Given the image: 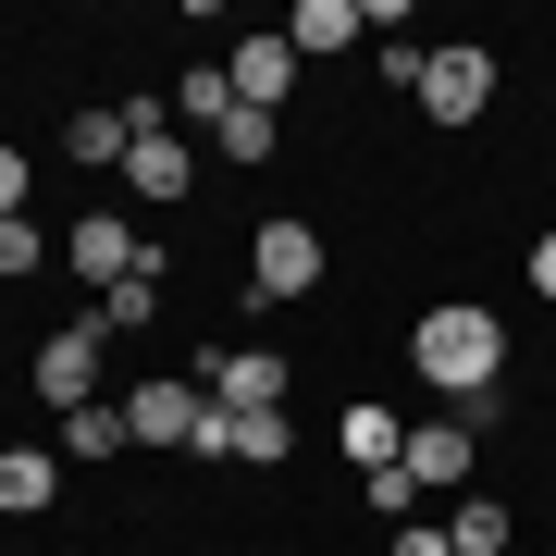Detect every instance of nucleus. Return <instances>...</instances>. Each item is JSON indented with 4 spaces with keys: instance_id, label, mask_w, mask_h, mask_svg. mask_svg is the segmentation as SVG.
<instances>
[{
    "instance_id": "nucleus-1",
    "label": "nucleus",
    "mask_w": 556,
    "mask_h": 556,
    "mask_svg": "<svg viewBox=\"0 0 556 556\" xmlns=\"http://www.w3.org/2000/svg\"><path fill=\"white\" fill-rule=\"evenodd\" d=\"M408 358H420V383L457 408V396H482V383H507V321L495 309H420Z\"/></svg>"
},
{
    "instance_id": "nucleus-2",
    "label": "nucleus",
    "mask_w": 556,
    "mask_h": 556,
    "mask_svg": "<svg viewBox=\"0 0 556 556\" xmlns=\"http://www.w3.org/2000/svg\"><path fill=\"white\" fill-rule=\"evenodd\" d=\"M482 100H495V50H470V38H445V50H420V112L445 124H482Z\"/></svg>"
},
{
    "instance_id": "nucleus-3",
    "label": "nucleus",
    "mask_w": 556,
    "mask_h": 556,
    "mask_svg": "<svg viewBox=\"0 0 556 556\" xmlns=\"http://www.w3.org/2000/svg\"><path fill=\"white\" fill-rule=\"evenodd\" d=\"M199 396H211L223 420H273V408H285V358H273V346H211V358H199Z\"/></svg>"
},
{
    "instance_id": "nucleus-4",
    "label": "nucleus",
    "mask_w": 556,
    "mask_h": 556,
    "mask_svg": "<svg viewBox=\"0 0 556 556\" xmlns=\"http://www.w3.org/2000/svg\"><path fill=\"white\" fill-rule=\"evenodd\" d=\"M124 433H137V445H199L211 433V396L174 383V371H149V383H124Z\"/></svg>"
},
{
    "instance_id": "nucleus-5",
    "label": "nucleus",
    "mask_w": 556,
    "mask_h": 556,
    "mask_svg": "<svg viewBox=\"0 0 556 556\" xmlns=\"http://www.w3.org/2000/svg\"><path fill=\"white\" fill-rule=\"evenodd\" d=\"M62 260H75V273H87V285L112 298V285H124V273H149L161 248H149V236H137L124 211H87V223H62Z\"/></svg>"
},
{
    "instance_id": "nucleus-6",
    "label": "nucleus",
    "mask_w": 556,
    "mask_h": 556,
    "mask_svg": "<svg viewBox=\"0 0 556 556\" xmlns=\"http://www.w3.org/2000/svg\"><path fill=\"white\" fill-rule=\"evenodd\" d=\"M309 285H321V236H309V223H260V248H248V298H309Z\"/></svg>"
},
{
    "instance_id": "nucleus-7",
    "label": "nucleus",
    "mask_w": 556,
    "mask_h": 556,
    "mask_svg": "<svg viewBox=\"0 0 556 556\" xmlns=\"http://www.w3.org/2000/svg\"><path fill=\"white\" fill-rule=\"evenodd\" d=\"M38 396H50L62 420H75L87 396H100V321H62V334L38 346Z\"/></svg>"
},
{
    "instance_id": "nucleus-8",
    "label": "nucleus",
    "mask_w": 556,
    "mask_h": 556,
    "mask_svg": "<svg viewBox=\"0 0 556 556\" xmlns=\"http://www.w3.org/2000/svg\"><path fill=\"white\" fill-rule=\"evenodd\" d=\"M223 75H236V112H285V100H298V50H285V38H236Z\"/></svg>"
},
{
    "instance_id": "nucleus-9",
    "label": "nucleus",
    "mask_w": 556,
    "mask_h": 556,
    "mask_svg": "<svg viewBox=\"0 0 556 556\" xmlns=\"http://www.w3.org/2000/svg\"><path fill=\"white\" fill-rule=\"evenodd\" d=\"M470 420H457V408H433V420H408V482H420V495H445V482L457 470H470Z\"/></svg>"
},
{
    "instance_id": "nucleus-10",
    "label": "nucleus",
    "mask_w": 556,
    "mask_h": 556,
    "mask_svg": "<svg viewBox=\"0 0 556 556\" xmlns=\"http://www.w3.org/2000/svg\"><path fill=\"white\" fill-rule=\"evenodd\" d=\"M124 186H137L149 211H174L186 186H199V149H186V137H137V149H124Z\"/></svg>"
},
{
    "instance_id": "nucleus-11",
    "label": "nucleus",
    "mask_w": 556,
    "mask_h": 556,
    "mask_svg": "<svg viewBox=\"0 0 556 556\" xmlns=\"http://www.w3.org/2000/svg\"><path fill=\"white\" fill-rule=\"evenodd\" d=\"M334 445H346V470H358V482H371V470H396V457H408V420H396V408H371V396H358V408L334 420Z\"/></svg>"
},
{
    "instance_id": "nucleus-12",
    "label": "nucleus",
    "mask_w": 556,
    "mask_h": 556,
    "mask_svg": "<svg viewBox=\"0 0 556 556\" xmlns=\"http://www.w3.org/2000/svg\"><path fill=\"white\" fill-rule=\"evenodd\" d=\"M285 50H298V62L358 50V0H298V13H285Z\"/></svg>"
},
{
    "instance_id": "nucleus-13",
    "label": "nucleus",
    "mask_w": 556,
    "mask_h": 556,
    "mask_svg": "<svg viewBox=\"0 0 556 556\" xmlns=\"http://www.w3.org/2000/svg\"><path fill=\"white\" fill-rule=\"evenodd\" d=\"M62 495V470H50V457L38 445H0V519H38Z\"/></svg>"
},
{
    "instance_id": "nucleus-14",
    "label": "nucleus",
    "mask_w": 556,
    "mask_h": 556,
    "mask_svg": "<svg viewBox=\"0 0 556 556\" xmlns=\"http://www.w3.org/2000/svg\"><path fill=\"white\" fill-rule=\"evenodd\" d=\"M174 124H236V75H223V62H186V87H174Z\"/></svg>"
},
{
    "instance_id": "nucleus-15",
    "label": "nucleus",
    "mask_w": 556,
    "mask_h": 556,
    "mask_svg": "<svg viewBox=\"0 0 556 556\" xmlns=\"http://www.w3.org/2000/svg\"><path fill=\"white\" fill-rule=\"evenodd\" d=\"M507 532H519V519H507L495 495H457V519H445V544H457V556H507Z\"/></svg>"
},
{
    "instance_id": "nucleus-16",
    "label": "nucleus",
    "mask_w": 556,
    "mask_h": 556,
    "mask_svg": "<svg viewBox=\"0 0 556 556\" xmlns=\"http://www.w3.org/2000/svg\"><path fill=\"white\" fill-rule=\"evenodd\" d=\"M112 445H137L124 433V396H87L75 420H62V457H112Z\"/></svg>"
},
{
    "instance_id": "nucleus-17",
    "label": "nucleus",
    "mask_w": 556,
    "mask_h": 556,
    "mask_svg": "<svg viewBox=\"0 0 556 556\" xmlns=\"http://www.w3.org/2000/svg\"><path fill=\"white\" fill-rule=\"evenodd\" d=\"M137 321H161V260H149V273H124L112 298H100V334H137Z\"/></svg>"
},
{
    "instance_id": "nucleus-18",
    "label": "nucleus",
    "mask_w": 556,
    "mask_h": 556,
    "mask_svg": "<svg viewBox=\"0 0 556 556\" xmlns=\"http://www.w3.org/2000/svg\"><path fill=\"white\" fill-rule=\"evenodd\" d=\"M137 137H124V112H75L62 124V161H124Z\"/></svg>"
},
{
    "instance_id": "nucleus-19",
    "label": "nucleus",
    "mask_w": 556,
    "mask_h": 556,
    "mask_svg": "<svg viewBox=\"0 0 556 556\" xmlns=\"http://www.w3.org/2000/svg\"><path fill=\"white\" fill-rule=\"evenodd\" d=\"M211 149H223V161H248V174H260V161H273V149H285V124H273V112H236V124H223V137H211Z\"/></svg>"
},
{
    "instance_id": "nucleus-20",
    "label": "nucleus",
    "mask_w": 556,
    "mask_h": 556,
    "mask_svg": "<svg viewBox=\"0 0 556 556\" xmlns=\"http://www.w3.org/2000/svg\"><path fill=\"white\" fill-rule=\"evenodd\" d=\"M38 260H50V236H38V223H0V285H25Z\"/></svg>"
},
{
    "instance_id": "nucleus-21",
    "label": "nucleus",
    "mask_w": 556,
    "mask_h": 556,
    "mask_svg": "<svg viewBox=\"0 0 556 556\" xmlns=\"http://www.w3.org/2000/svg\"><path fill=\"white\" fill-rule=\"evenodd\" d=\"M371 507L396 519V532H408V519H420V482H408V457H396V470H371Z\"/></svg>"
},
{
    "instance_id": "nucleus-22",
    "label": "nucleus",
    "mask_w": 556,
    "mask_h": 556,
    "mask_svg": "<svg viewBox=\"0 0 556 556\" xmlns=\"http://www.w3.org/2000/svg\"><path fill=\"white\" fill-rule=\"evenodd\" d=\"M25 186H38V161H25V149H0V223H25Z\"/></svg>"
},
{
    "instance_id": "nucleus-23",
    "label": "nucleus",
    "mask_w": 556,
    "mask_h": 556,
    "mask_svg": "<svg viewBox=\"0 0 556 556\" xmlns=\"http://www.w3.org/2000/svg\"><path fill=\"white\" fill-rule=\"evenodd\" d=\"M383 556H457V544H445V519H408V532L383 544Z\"/></svg>"
},
{
    "instance_id": "nucleus-24",
    "label": "nucleus",
    "mask_w": 556,
    "mask_h": 556,
    "mask_svg": "<svg viewBox=\"0 0 556 556\" xmlns=\"http://www.w3.org/2000/svg\"><path fill=\"white\" fill-rule=\"evenodd\" d=\"M532 298H556V236H532Z\"/></svg>"
}]
</instances>
